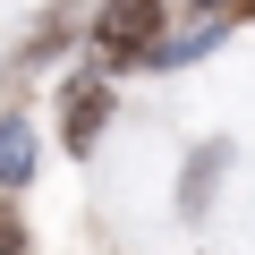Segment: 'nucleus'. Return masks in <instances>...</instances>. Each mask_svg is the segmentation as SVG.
<instances>
[{"mask_svg":"<svg viewBox=\"0 0 255 255\" xmlns=\"http://www.w3.org/2000/svg\"><path fill=\"white\" fill-rule=\"evenodd\" d=\"M102 119H111V85H102V77H68V94H60V136H68V153H85V145L102 136Z\"/></svg>","mask_w":255,"mask_h":255,"instance_id":"f03ea898","label":"nucleus"},{"mask_svg":"<svg viewBox=\"0 0 255 255\" xmlns=\"http://www.w3.org/2000/svg\"><path fill=\"white\" fill-rule=\"evenodd\" d=\"M213 170H221V153H204V162H196V170H187V196H179V204H187V213H204V196H213Z\"/></svg>","mask_w":255,"mask_h":255,"instance_id":"20e7f679","label":"nucleus"},{"mask_svg":"<svg viewBox=\"0 0 255 255\" xmlns=\"http://www.w3.org/2000/svg\"><path fill=\"white\" fill-rule=\"evenodd\" d=\"M0 170H9V187H26V170H34V136L9 119V136H0Z\"/></svg>","mask_w":255,"mask_h":255,"instance_id":"7ed1b4c3","label":"nucleus"},{"mask_svg":"<svg viewBox=\"0 0 255 255\" xmlns=\"http://www.w3.org/2000/svg\"><path fill=\"white\" fill-rule=\"evenodd\" d=\"M238 9H247V0H196V26H230Z\"/></svg>","mask_w":255,"mask_h":255,"instance_id":"39448f33","label":"nucleus"},{"mask_svg":"<svg viewBox=\"0 0 255 255\" xmlns=\"http://www.w3.org/2000/svg\"><path fill=\"white\" fill-rule=\"evenodd\" d=\"M94 43H102V68L153 60V51H162V0H102V17H94Z\"/></svg>","mask_w":255,"mask_h":255,"instance_id":"f257e3e1","label":"nucleus"}]
</instances>
